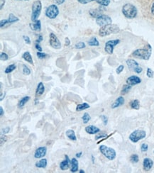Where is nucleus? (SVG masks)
<instances>
[{"label": "nucleus", "mask_w": 154, "mask_h": 173, "mask_svg": "<svg viewBox=\"0 0 154 173\" xmlns=\"http://www.w3.org/2000/svg\"><path fill=\"white\" fill-rule=\"evenodd\" d=\"M152 53V48L149 44L144 48H139L134 50L132 53V56L136 58L144 60H148L150 58Z\"/></svg>", "instance_id": "nucleus-1"}, {"label": "nucleus", "mask_w": 154, "mask_h": 173, "mask_svg": "<svg viewBox=\"0 0 154 173\" xmlns=\"http://www.w3.org/2000/svg\"><path fill=\"white\" fill-rule=\"evenodd\" d=\"M119 31H120V29L116 24H108L99 29V36L101 37H104L113 33H117L118 32H119Z\"/></svg>", "instance_id": "nucleus-2"}, {"label": "nucleus", "mask_w": 154, "mask_h": 173, "mask_svg": "<svg viewBox=\"0 0 154 173\" xmlns=\"http://www.w3.org/2000/svg\"><path fill=\"white\" fill-rule=\"evenodd\" d=\"M122 11L123 15L129 19H134L138 14L136 7L132 4H130V3L124 4L122 7Z\"/></svg>", "instance_id": "nucleus-3"}, {"label": "nucleus", "mask_w": 154, "mask_h": 173, "mask_svg": "<svg viewBox=\"0 0 154 173\" xmlns=\"http://www.w3.org/2000/svg\"><path fill=\"white\" fill-rule=\"evenodd\" d=\"M99 150L100 153L109 160H114L117 157V153L114 148H110L105 146V145H101L99 147Z\"/></svg>", "instance_id": "nucleus-4"}, {"label": "nucleus", "mask_w": 154, "mask_h": 173, "mask_svg": "<svg viewBox=\"0 0 154 173\" xmlns=\"http://www.w3.org/2000/svg\"><path fill=\"white\" fill-rule=\"evenodd\" d=\"M146 136V132L144 130L137 129L134 130L129 136V139L134 143H138L141 140H143Z\"/></svg>", "instance_id": "nucleus-5"}, {"label": "nucleus", "mask_w": 154, "mask_h": 173, "mask_svg": "<svg viewBox=\"0 0 154 173\" xmlns=\"http://www.w3.org/2000/svg\"><path fill=\"white\" fill-rule=\"evenodd\" d=\"M42 9V4L41 1L37 0L35 1L32 4V21L33 22H36L38 18L40 16Z\"/></svg>", "instance_id": "nucleus-6"}, {"label": "nucleus", "mask_w": 154, "mask_h": 173, "mask_svg": "<svg viewBox=\"0 0 154 173\" xmlns=\"http://www.w3.org/2000/svg\"><path fill=\"white\" fill-rule=\"evenodd\" d=\"M59 14L58 7L55 4H51L46 10V16L50 19H54Z\"/></svg>", "instance_id": "nucleus-7"}, {"label": "nucleus", "mask_w": 154, "mask_h": 173, "mask_svg": "<svg viewBox=\"0 0 154 173\" xmlns=\"http://www.w3.org/2000/svg\"><path fill=\"white\" fill-rule=\"evenodd\" d=\"M96 23L98 26L102 27L104 26L108 25V24H112V19L109 16L105 15V14H102L96 19Z\"/></svg>", "instance_id": "nucleus-8"}, {"label": "nucleus", "mask_w": 154, "mask_h": 173, "mask_svg": "<svg viewBox=\"0 0 154 173\" xmlns=\"http://www.w3.org/2000/svg\"><path fill=\"white\" fill-rule=\"evenodd\" d=\"M120 43V40L119 39H114V40H108L105 43V46H104V50L106 53L108 54L112 55L114 52V48L116 45H118Z\"/></svg>", "instance_id": "nucleus-9"}, {"label": "nucleus", "mask_w": 154, "mask_h": 173, "mask_svg": "<svg viewBox=\"0 0 154 173\" xmlns=\"http://www.w3.org/2000/svg\"><path fill=\"white\" fill-rule=\"evenodd\" d=\"M49 38H50L49 43H50V45L52 48L57 49V50L61 48V43H60V40H59L55 34H54L53 33H50V36H49Z\"/></svg>", "instance_id": "nucleus-10"}, {"label": "nucleus", "mask_w": 154, "mask_h": 173, "mask_svg": "<svg viewBox=\"0 0 154 173\" xmlns=\"http://www.w3.org/2000/svg\"><path fill=\"white\" fill-rule=\"evenodd\" d=\"M47 153V148L46 146L38 147L34 153V158L36 159L43 158Z\"/></svg>", "instance_id": "nucleus-11"}, {"label": "nucleus", "mask_w": 154, "mask_h": 173, "mask_svg": "<svg viewBox=\"0 0 154 173\" xmlns=\"http://www.w3.org/2000/svg\"><path fill=\"white\" fill-rule=\"evenodd\" d=\"M153 160L149 158H145L143 160V170L145 172H148L153 167Z\"/></svg>", "instance_id": "nucleus-12"}, {"label": "nucleus", "mask_w": 154, "mask_h": 173, "mask_svg": "<svg viewBox=\"0 0 154 173\" xmlns=\"http://www.w3.org/2000/svg\"><path fill=\"white\" fill-rule=\"evenodd\" d=\"M126 82L131 86H135L141 82V79L136 75H132L127 78Z\"/></svg>", "instance_id": "nucleus-13"}, {"label": "nucleus", "mask_w": 154, "mask_h": 173, "mask_svg": "<svg viewBox=\"0 0 154 173\" xmlns=\"http://www.w3.org/2000/svg\"><path fill=\"white\" fill-rule=\"evenodd\" d=\"M85 130L87 133L90 135H96L99 133V132H101L100 128L93 125H90L86 126L85 128Z\"/></svg>", "instance_id": "nucleus-14"}, {"label": "nucleus", "mask_w": 154, "mask_h": 173, "mask_svg": "<svg viewBox=\"0 0 154 173\" xmlns=\"http://www.w3.org/2000/svg\"><path fill=\"white\" fill-rule=\"evenodd\" d=\"M70 162H71V160L70 159L69 156L68 155H65V160L60 163V170L63 171L67 170L70 167Z\"/></svg>", "instance_id": "nucleus-15"}, {"label": "nucleus", "mask_w": 154, "mask_h": 173, "mask_svg": "<svg viewBox=\"0 0 154 173\" xmlns=\"http://www.w3.org/2000/svg\"><path fill=\"white\" fill-rule=\"evenodd\" d=\"M70 172H77L79 171V162H78V159L75 158H73L71 159V162H70Z\"/></svg>", "instance_id": "nucleus-16"}, {"label": "nucleus", "mask_w": 154, "mask_h": 173, "mask_svg": "<svg viewBox=\"0 0 154 173\" xmlns=\"http://www.w3.org/2000/svg\"><path fill=\"white\" fill-rule=\"evenodd\" d=\"M124 102H125V99H124V97H122V96H120V97H117V99H115V101L113 102L112 106H111V108H112V109H117V108H118V107L122 106L123 104H124Z\"/></svg>", "instance_id": "nucleus-17"}, {"label": "nucleus", "mask_w": 154, "mask_h": 173, "mask_svg": "<svg viewBox=\"0 0 154 173\" xmlns=\"http://www.w3.org/2000/svg\"><path fill=\"white\" fill-rule=\"evenodd\" d=\"M126 63H127L128 68L131 70L134 71L136 70V68H137L139 67V63H137L136 60L133 59H129L126 61Z\"/></svg>", "instance_id": "nucleus-18"}, {"label": "nucleus", "mask_w": 154, "mask_h": 173, "mask_svg": "<svg viewBox=\"0 0 154 173\" xmlns=\"http://www.w3.org/2000/svg\"><path fill=\"white\" fill-rule=\"evenodd\" d=\"M29 27H30V29L32 31H41V22L40 20H37L36 22L31 23L29 24Z\"/></svg>", "instance_id": "nucleus-19"}, {"label": "nucleus", "mask_w": 154, "mask_h": 173, "mask_svg": "<svg viewBox=\"0 0 154 173\" xmlns=\"http://www.w3.org/2000/svg\"><path fill=\"white\" fill-rule=\"evenodd\" d=\"M44 92H45V86L43 83L41 82L38 84L36 89V97H40L42 94H43Z\"/></svg>", "instance_id": "nucleus-20"}, {"label": "nucleus", "mask_w": 154, "mask_h": 173, "mask_svg": "<svg viewBox=\"0 0 154 173\" xmlns=\"http://www.w3.org/2000/svg\"><path fill=\"white\" fill-rule=\"evenodd\" d=\"M47 165H48V160L46 158H43V159H41L40 160L37 161L36 163L35 166L38 168H42V169H45L46 167H47Z\"/></svg>", "instance_id": "nucleus-21"}, {"label": "nucleus", "mask_w": 154, "mask_h": 173, "mask_svg": "<svg viewBox=\"0 0 154 173\" xmlns=\"http://www.w3.org/2000/svg\"><path fill=\"white\" fill-rule=\"evenodd\" d=\"M22 58L23 59L25 60V61H27V63H29V64L34 65V60H33L32 55H31V53L29 51L24 53V54L22 55Z\"/></svg>", "instance_id": "nucleus-22"}, {"label": "nucleus", "mask_w": 154, "mask_h": 173, "mask_svg": "<svg viewBox=\"0 0 154 173\" xmlns=\"http://www.w3.org/2000/svg\"><path fill=\"white\" fill-rule=\"evenodd\" d=\"M30 99L31 97H29V96H25V97H22L20 100H19V102H18V107L20 109L23 108Z\"/></svg>", "instance_id": "nucleus-23"}, {"label": "nucleus", "mask_w": 154, "mask_h": 173, "mask_svg": "<svg viewBox=\"0 0 154 173\" xmlns=\"http://www.w3.org/2000/svg\"><path fill=\"white\" fill-rule=\"evenodd\" d=\"M65 135H66V136L68 137L70 140H71V141H77V136H76V135H75V131L73 130L69 129V130H66V132H65Z\"/></svg>", "instance_id": "nucleus-24"}, {"label": "nucleus", "mask_w": 154, "mask_h": 173, "mask_svg": "<svg viewBox=\"0 0 154 173\" xmlns=\"http://www.w3.org/2000/svg\"><path fill=\"white\" fill-rule=\"evenodd\" d=\"M89 14L92 16V17L95 18V19H97L98 16H99L102 14V11L100 9H90V10L89 11Z\"/></svg>", "instance_id": "nucleus-25"}, {"label": "nucleus", "mask_w": 154, "mask_h": 173, "mask_svg": "<svg viewBox=\"0 0 154 173\" xmlns=\"http://www.w3.org/2000/svg\"><path fill=\"white\" fill-rule=\"evenodd\" d=\"M90 107V104H88V103H82V104H79L77 105L76 111L77 112H81V111L86 110V109H89Z\"/></svg>", "instance_id": "nucleus-26"}, {"label": "nucleus", "mask_w": 154, "mask_h": 173, "mask_svg": "<svg viewBox=\"0 0 154 173\" xmlns=\"http://www.w3.org/2000/svg\"><path fill=\"white\" fill-rule=\"evenodd\" d=\"M129 105H130V107L132 109L139 110L140 109V102H139L138 99L132 100V102H130V103H129Z\"/></svg>", "instance_id": "nucleus-27"}, {"label": "nucleus", "mask_w": 154, "mask_h": 173, "mask_svg": "<svg viewBox=\"0 0 154 173\" xmlns=\"http://www.w3.org/2000/svg\"><path fill=\"white\" fill-rule=\"evenodd\" d=\"M88 45L90 46H99V42L98 41L97 38L96 37H92L88 41Z\"/></svg>", "instance_id": "nucleus-28"}, {"label": "nucleus", "mask_w": 154, "mask_h": 173, "mask_svg": "<svg viewBox=\"0 0 154 173\" xmlns=\"http://www.w3.org/2000/svg\"><path fill=\"white\" fill-rule=\"evenodd\" d=\"M132 86L129 85V84H124V85L123 86L122 91H121V94H123V95H124V94H127V93H129V91L132 89Z\"/></svg>", "instance_id": "nucleus-29"}, {"label": "nucleus", "mask_w": 154, "mask_h": 173, "mask_svg": "<svg viewBox=\"0 0 154 173\" xmlns=\"http://www.w3.org/2000/svg\"><path fill=\"white\" fill-rule=\"evenodd\" d=\"M8 20H9V24H14V23H16L19 22V19L18 17H16V16L14 15V14H13L12 13H11V14H9Z\"/></svg>", "instance_id": "nucleus-30"}, {"label": "nucleus", "mask_w": 154, "mask_h": 173, "mask_svg": "<svg viewBox=\"0 0 154 173\" xmlns=\"http://www.w3.org/2000/svg\"><path fill=\"white\" fill-rule=\"evenodd\" d=\"M82 119H83V123L87 124V123H88V122L90 121L91 116H90V115L89 114V113H88V112H85V113L83 114V116H82Z\"/></svg>", "instance_id": "nucleus-31"}, {"label": "nucleus", "mask_w": 154, "mask_h": 173, "mask_svg": "<svg viewBox=\"0 0 154 173\" xmlns=\"http://www.w3.org/2000/svg\"><path fill=\"white\" fill-rule=\"evenodd\" d=\"M16 68V66L15 64H11L9 65V66H7V68H6L5 70H4V73H5L6 74H9V73H12L14 70H15Z\"/></svg>", "instance_id": "nucleus-32"}, {"label": "nucleus", "mask_w": 154, "mask_h": 173, "mask_svg": "<svg viewBox=\"0 0 154 173\" xmlns=\"http://www.w3.org/2000/svg\"><path fill=\"white\" fill-rule=\"evenodd\" d=\"M130 161L133 164H136L139 161V157L137 154H132L130 156Z\"/></svg>", "instance_id": "nucleus-33"}, {"label": "nucleus", "mask_w": 154, "mask_h": 173, "mask_svg": "<svg viewBox=\"0 0 154 173\" xmlns=\"http://www.w3.org/2000/svg\"><path fill=\"white\" fill-rule=\"evenodd\" d=\"M96 1L103 6H107L110 4V0H96Z\"/></svg>", "instance_id": "nucleus-34"}, {"label": "nucleus", "mask_w": 154, "mask_h": 173, "mask_svg": "<svg viewBox=\"0 0 154 173\" xmlns=\"http://www.w3.org/2000/svg\"><path fill=\"white\" fill-rule=\"evenodd\" d=\"M31 70L26 65H23V74L25 75H29L31 74Z\"/></svg>", "instance_id": "nucleus-35"}, {"label": "nucleus", "mask_w": 154, "mask_h": 173, "mask_svg": "<svg viewBox=\"0 0 154 173\" xmlns=\"http://www.w3.org/2000/svg\"><path fill=\"white\" fill-rule=\"evenodd\" d=\"M36 55H37L38 58L39 59H41V60L45 59V58H46L48 56V55H47L46 53H43V52H39V51H38L36 53Z\"/></svg>", "instance_id": "nucleus-36"}, {"label": "nucleus", "mask_w": 154, "mask_h": 173, "mask_svg": "<svg viewBox=\"0 0 154 173\" xmlns=\"http://www.w3.org/2000/svg\"><path fill=\"white\" fill-rule=\"evenodd\" d=\"M9 24H9L8 19H3V20H1V22H0V28L3 29V28L5 27L6 25H9Z\"/></svg>", "instance_id": "nucleus-37"}, {"label": "nucleus", "mask_w": 154, "mask_h": 173, "mask_svg": "<svg viewBox=\"0 0 154 173\" xmlns=\"http://www.w3.org/2000/svg\"><path fill=\"white\" fill-rule=\"evenodd\" d=\"M86 47V45L84 42H79V43H76L75 45V48L76 49H83Z\"/></svg>", "instance_id": "nucleus-38"}, {"label": "nucleus", "mask_w": 154, "mask_h": 173, "mask_svg": "<svg viewBox=\"0 0 154 173\" xmlns=\"http://www.w3.org/2000/svg\"><path fill=\"white\" fill-rule=\"evenodd\" d=\"M106 136H108V135H107V134H106V133H101V132H99V133H97V134H96L95 140H99V139H101V138H106Z\"/></svg>", "instance_id": "nucleus-39"}, {"label": "nucleus", "mask_w": 154, "mask_h": 173, "mask_svg": "<svg viewBox=\"0 0 154 173\" xmlns=\"http://www.w3.org/2000/svg\"><path fill=\"white\" fill-rule=\"evenodd\" d=\"M146 76L148 77V78H153V76H154V73L153 71L151 69H150V68H147V70H146Z\"/></svg>", "instance_id": "nucleus-40"}, {"label": "nucleus", "mask_w": 154, "mask_h": 173, "mask_svg": "<svg viewBox=\"0 0 154 173\" xmlns=\"http://www.w3.org/2000/svg\"><path fill=\"white\" fill-rule=\"evenodd\" d=\"M0 59L1 60H2V61H6V60H8L9 59V55L6 54V53H1V54H0Z\"/></svg>", "instance_id": "nucleus-41"}, {"label": "nucleus", "mask_w": 154, "mask_h": 173, "mask_svg": "<svg viewBox=\"0 0 154 173\" xmlns=\"http://www.w3.org/2000/svg\"><path fill=\"white\" fill-rule=\"evenodd\" d=\"M148 150V145L147 143H143L141 146V151L143 152V153H145V152H147Z\"/></svg>", "instance_id": "nucleus-42"}, {"label": "nucleus", "mask_w": 154, "mask_h": 173, "mask_svg": "<svg viewBox=\"0 0 154 173\" xmlns=\"http://www.w3.org/2000/svg\"><path fill=\"white\" fill-rule=\"evenodd\" d=\"M7 139H8V138L6 135L3 134L2 135H1V138H0V142H1V143H0V144H1V146H2L3 144H4V143H6V141H7Z\"/></svg>", "instance_id": "nucleus-43"}, {"label": "nucleus", "mask_w": 154, "mask_h": 173, "mask_svg": "<svg viewBox=\"0 0 154 173\" xmlns=\"http://www.w3.org/2000/svg\"><path fill=\"white\" fill-rule=\"evenodd\" d=\"M100 119L102 121V123L103 124L104 126H106L108 123V117L106 116L105 115H101L100 116Z\"/></svg>", "instance_id": "nucleus-44"}, {"label": "nucleus", "mask_w": 154, "mask_h": 173, "mask_svg": "<svg viewBox=\"0 0 154 173\" xmlns=\"http://www.w3.org/2000/svg\"><path fill=\"white\" fill-rule=\"evenodd\" d=\"M124 65H119V67H117V70H116V73H117L118 75L120 74V73H122L123 72V70H124Z\"/></svg>", "instance_id": "nucleus-45"}, {"label": "nucleus", "mask_w": 154, "mask_h": 173, "mask_svg": "<svg viewBox=\"0 0 154 173\" xmlns=\"http://www.w3.org/2000/svg\"><path fill=\"white\" fill-rule=\"evenodd\" d=\"M23 38H24V42H25V43L27 44H29V45H30V44L32 43L31 39L29 36H23Z\"/></svg>", "instance_id": "nucleus-46"}, {"label": "nucleus", "mask_w": 154, "mask_h": 173, "mask_svg": "<svg viewBox=\"0 0 154 173\" xmlns=\"http://www.w3.org/2000/svg\"><path fill=\"white\" fill-rule=\"evenodd\" d=\"M96 1V0H78V1L80 4H88V3L90 2H92V1Z\"/></svg>", "instance_id": "nucleus-47"}, {"label": "nucleus", "mask_w": 154, "mask_h": 173, "mask_svg": "<svg viewBox=\"0 0 154 173\" xmlns=\"http://www.w3.org/2000/svg\"><path fill=\"white\" fill-rule=\"evenodd\" d=\"M9 131H10V128H9V127H6V128H3V129L1 130V133H2V134L4 135H6L7 134V133H9Z\"/></svg>", "instance_id": "nucleus-48"}, {"label": "nucleus", "mask_w": 154, "mask_h": 173, "mask_svg": "<svg viewBox=\"0 0 154 173\" xmlns=\"http://www.w3.org/2000/svg\"><path fill=\"white\" fill-rule=\"evenodd\" d=\"M35 48H36V50H38V51H39V52H42V51H43V48H42L41 45H40V43H36V42Z\"/></svg>", "instance_id": "nucleus-49"}, {"label": "nucleus", "mask_w": 154, "mask_h": 173, "mask_svg": "<svg viewBox=\"0 0 154 173\" xmlns=\"http://www.w3.org/2000/svg\"><path fill=\"white\" fill-rule=\"evenodd\" d=\"M142 71H143V68H142L141 67L139 66L137 68H136V70L134 72V73H137V74H140V73H142Z\"/></svg>", "instance_id": "nucleus-50"}, {"label": "nucleus", "mask_w": 154, "mask_h": 173, "mask_svg": "<svg viewBox=\"0 0 154 173\" xmlns=\"http://www.w3.org/2000/svg\"><path fill=\"white\" fill-rule=\"evenodd\" d=\"M43 40V36L41 35V34H40V35H38V39L36 42V43H40Z\"/></svg>", "instance_id": "nucleus-51"}, {"label": "nucleus", "mask_w": 154, "mask_h": 173, "mask_svg": "<svg viewBox=\"0 0 154 173\" xmlns=\"http://www.w3.org/2000/svg\"><path fill=\"white\" fill-rule=\"evenodd\" d=\"M70 44V40L69 38H68V37H66L65 39V46H69Z\"/></svg>", "instance_id": "nucleus-52"}, {"label": "nucleus", "mask_w": 154, "mask_h": 173, "mask_svg": "<svg viewBox=\"0 0 154 173\" xmlns=\"http://www.w3.org/2000/svg\"><path fill=\"white\" fill-rule=\"evenodd\" d=\"M5 4V0H0V9H2Z\"/></svg>", "instance_id": "nucleus-53"}, {"label": "nucleus", "mask_w": 154, "mask_h": 173, "mask_svg": "<svg viewBox=\"0 0 154 173\" xmlns=\"http://www.w3.org/2000/svg\"><path fill=\"white\" fill-rule=\"evenodd\" d=\"M65 0H55V2H56L58 4H59V5L63 4V3L65 2Z\"/></svg>", "instance_id": "nucleus-54"}, {"label": "nucleus", "mask_w": 154, "mask_h": 173, "mask_svg": "<svg viewBox=\"0 0 154 173\" xmlns=\"http://www.w3.org/2000/svg\"><path fill=\"white\" fill-rule=\"evenodd\" d=\"M4 114V109H3V107L1 106V107H0V116H3Z\"/></svg>", "instance_id": "nucleus-55"}, {"label": "nucleus", "mask_w": 154, "mask_h": 173, "mask_svg": "<svg viewBox=\"0 0 154 173\" xmlns=\"http://www.w3.org/2000/svg\"><path fill=\"white\" fill-rule=\"evenodd\" d=\"M5 94H6V93L4 92V94H3V92H1V95H0V97H1V98H0V101H3V99H4V97H5Z\"/></svg>", "instance_id": "nucleus-56"}, {"label": "nucleus", "mask_w": 154, "mask_h": 173, "mask_svg": "<svg viewBox=\"0 0 154 173\" xmlns=\"http://www.w3.org/2000/svg\"><path fill=\"white\" fill-rule=\"evenodd\" d=\"M83 153L81 151V152H79V153H76V155H75V156H76V158H81V156H83Z\"/></svg>", "instance_id": "nucleus-57"}, {"label": "nucleus", "mask_w": 154, "mask_h": 173, "mask_svg": "<svg viewBox=\"0 0 154 173\" xmlns=\"http://www.w3.org/2000/svg\"><path fill=\"white\" fill-rule=\"evenodd\" d=\"M91 158H92V163L93 164H94V160H95V158H94V156H93V155H92Z\"/></svg>", "instance_id": "nucleus-58"}, {"label": "nucleus", "mask_w": 154, "mask_h": 173, "mask_svg": "<svg viewBox=\"0 0 154 173\" xmlns=\"http://www.w3.org/2000/svg\"><path fill=\"white\" fill-rule=\"evenodd\" d=\"M79 172L80 173H85V170H79Z\"/></svg>", "instance_id": "nucleus-59"}, {"label": "nucleus", "mask_w": 154, "mask_h": 173, "mask_svg": "<svg viewBox=\"0 0 154 173\" xmlns=\"http://www.w3.org/2000/svg\"><path fill=\"white\" fill-rule=\"evenodd\" d=\"M16 1H21V0H16Z\"/></svg>", "instance_id": "nucleus-60"}, {"label": "nucleus", "mask_w": 154, "mask_h": 173, "mask_svg": "<svg viewBox=\"0 0 154 173\" xmlns=\"http://www.w3.org/2000/svg\"><path fill=\"white\" fill-rule=\"evenodd\" d=\"M25 1H29V0H25Z\"/></svg>", "instance_id": "nucleus-61"}, {"label": "nucleus", "mask_w": 154, "mask_h": 173, "mask_svg": "<svg viewBox=\"0 0 154 173\" xmlns=\"http://www.w3.org/2000/svg\"><path fill=\"white\" fill-rule=\"evenodd\" d=\"M153 153H154V151H153Z\"/></svg>", "instance_id": "nucleus-62"}]
</instances>
